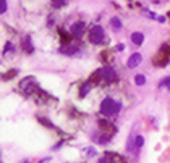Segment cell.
I'll return each instance as SVG.
<instances>
[{
  "label": "cell",
  "mask_w": 170,
  "mask_h": 163,
  "mask_svg": "<svg viewBox=\"0 0 170 163\" xmlns=\"http://www.w3.org/2000/svg\"><path fill=\"white\" fill-rule=\"evenodd\" d=\"M120 111V104L118 102H115L110 97H107V99L102 100L101 104V113L105 115V116H112V115H117Z\"/></svg>",
  "instance_id": "cell-1"
},
{
  "label": "cell",
  "mask_w": 170,
  "mask_h": 163,
  "mask_svg": "<svg viewBox=\"0 0 170 163\" xmlns=\"http://www.w3.org/2000/svg\"><path fill=\"white\" fill-rule=\"evenodd\" d=\"M104 29L101 26H94L91 32H89V40H91L92 44H101L102 40H104Z\"/></svg>",
  "instance_id": "cell-2"
},
{
  "label": "cell",
  "mask_w": 170,
  "mask_h": 163,
  "mask_svg": "<svg viewBox=\"0 0 170 163\" xmlns=\"http://www.w3.org/2000/svg\"><path fill=\"white\" fill-rule=\"evenodd\" d=\"M99 74L105 79V81H115V78H117V73H115V69L110 68V66H105V68H102L101 71H99Z\"/></svg>",
  "instance_id": "cell-3"
},
{
  "label": "cell",
  "mask_w": 170,
  "mask_h": 163,
  "mask_svg": "<svg viewBox=\"0 0 170 163\" xmlns=\"http://www.w3.org/2000/svg\"><path fill=\"white\" fill-rule=\"evenodd\" d=\"M84 29H86V24H84L83 21H79V23H75V24L70 27V32H72L75 37H79L84 32Z\"/></svg>",
  "instance_id": "cell-4"
},
{
  "label": "cell",
  "mask_w": 170,
  "mask_h": 163,
  "mask_svg": "<svg viewBox=\"0 0 170 163\" xmlns=\"http://www.w3.org/2000/svg\"><path fill=\"white\" fill-rule=\"evenodd\" d=\"M141 60H143V57H141L139 53H133L128 58V62H126V66H128V68H136L141 63Z\"/></svg>",
  "instance_id": "cell-5"
},
{
  "label": "cell",
  "mask_w": 170,
  "mask_h": 163,
  "mask_svg": "<svg viewBox=\"0 0 170 163\" xmlns=\"http://www.w3.org/2000/svg\"><path fill=\"white\" fill-rule=\"evenodd\" d=\"M31 84H34V78H26V79H23V81H21L20 87H21L23 91H28V92H31V91H32Z\"/></svg>",
  "instance_id": "cell-6"
},
{
  "label": "cell",
  "mask_w": 170,
  "mask_h": 163,
  "mask_svg": "<svg viewBox=\"0 0 170 163\" xmlns=\"http://www.w3.org/2000/svg\"><path fill=\"white\" fill-rule=\"evenodd\" d=\"M131 40H133V44L141 45L144 42V34L143 32H133V34H131Z\"/></svg>",
  "instance_id": "cell-7"
},
{
  "label": "cell",
  "mask_w": 170,
  "mask_h": 163,
  "mask_svg": "<svg viewBox=\"0 0 170 163\" xmlns=\"http://www.w3.org/2000/svg\"><path fill=\"white\" fill-rule=\"evenodd\" d=\"M78 45H65V47L62 49V52L63 53H68V55H73V53H76L78 52Z\"/></svg>",
  "instance_id": "cell-8"
},
{
  "label": "cell",
  "mask_w": 170,
  "mask_h": 163,
  "mask_svg": "<svg viewBox=\"0 0 170 163\" xmlns=\"http://www.w3.org/2000/svg\"><path fill=\"white\" fill-rule=\"evenodd\" d=\"M23 45H25V50L26 52H32V44H31V37L28 36V37H25V39H23Z\"/></svg>",
  "instance_id": "cell-9"
},
{
  "label": "cell",
  "mask_w": 170,
  "mask_h": 163,
  "mask_svg": "<svg viewBox=\"0 0 170 163\" xmlns=\"http://www.w3.org/2000/svg\"><path fill=\"white\" fill-rule=\"evenodd\" d=\"M144 145V137L143 136H136L135 137V150H139Z\"/></svg>",
  "instance_id": "cell-10"
},
{
  "label": "cell",
  "mask_w": 170,
  "mask_h": 163,
  "mask_svg": "<svg viewBox=\"0 0 170 163\" xmlns=\"http://www.w3.org/2000/svg\"><path fill=\"white\" fill-rule=\"evenodd\" d=\"M110 24H112V27H113L115 31H120V29H122V21L118 20V18H112Z\"/></svg>",
  "instance_id": "cell-11"
},
{
  "label": "cell",
  "mask_w": 170,
  "mask_h": 163,
  "mask_svg": "<svg viewBox=\"0 0 170 163\" xmlns=\"http://www.w3.org/2000/svg\"><path fill=\"white\" fill-rule=\"evenodd\" d=\"M135 82L138 86H144V82H146V78L143 76V74H138V76H135Z\"/></svg>",
  "instance_id": "cell-12"
},
{
  "label": "cell",
  "mask_w": 170,
  "mask_h": 163,
  "mask_svg": "<svg viewBox=\"0 0 170 163\" xmlns=\"http://www.w3.org/2000/svg\"><path fill=\"white\" fill-rule=\"evenodd\" d=\"M89 89H91V82H86V84H84V86L81 87V92H79V95L84 97V95L88 94V91H89Z\"/></svg>",
  "instance_id": "cell-13"
},
{
  "label": "cell",
  "mask_w": 170,
  "mask_h": 163,
  "mask_svg": "<svg viewBox=\"0 0 170 163\" xmlns=\"http://www.w3.org/2000/svg\"><path fill=\"white\" fill-rule=\"evenodd\" d=\"M12 50H13V44L12 42H7L5 44V49H3V55H8Z\"/></svg>",
  "instance_id": "cell-14"
},
{
  "label": "cell",
  "mask_w": 170,
  "mask_h": 163,
  "mask_svg": "<svg viewBox=\"0 0 170 163\" xmlns=\"http://www.w3.org/2000/svg\"><path fill=\"white\" fill-rule=\"evenodd\" d=\"M7 7H8L7 0H0V13H5L7 11Z\"/></svg>",
  "instance_id": "cell-15"
},
{
  "label": "cell",
  "mask_w": 170,
  "mask_h": 163,
  "mask_svg": "<svg viewBox=\"0 0 170 163\" xmlns=\"http://www.w3.org/2000/svg\"><path fill=\"white\" fill-rule=\"evenodd\" d=\"M96 155V150L94 149H88V157H94Z\"/></svg>",
  "instance_id": "cell-16"
},
{
  "label": "cell",
  "mask_w": 170,
  "mask_h": 163,
  "mask_svg": "<svg viewBox=\"0 0 170 163\" xmlns=\"http://www.w3.org/2000/svg\"><path fill=\"white\" fill-rule=\"evenodd\" d=\"M52 2H54L55 7H60V5H62V3L65 2V0H52Z\"/></svg>",
  "instance_id": "cell-17"
},
{
  "label": "cell",
  "mask_w": 170,
  "mask_h": 163,
  "mask_svg": "<svg viewBox=\"0 0 170 163\" xmlns=\"http://www.w3.org/2000/svg\"><path fill=\"white\" fill-rule=\"evenodd\" d=\"M123 49H125V45H123V44H118V45H117V50H118V52H122Z\"/></svg>",
  "instance_id": "cell-18"
}]
</instances>
